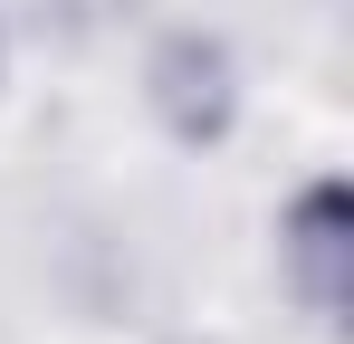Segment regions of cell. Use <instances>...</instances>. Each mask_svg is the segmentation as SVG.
I'll return each instance as SVG.
<instances>
[{
  "label": "cell",
  "instance_id": "cell-1",
  "mask_svg": "<svg viewBox=\"0 0 354 344\" xmlns=\"http://www.w3.org/2000/svg\"><path fill=\"white\" fill-rule=\"evenodd\" d=\"M278 287L316 325L345 316V287H354V220H345V182H306L288 211H278Z\"/></svg>",
  "mask_w": 354,
  "mask_h": 344
},
{
  "label": "cell",
  "instance_id": "cell-2",
  "mask_svg": "<svg viewBox=\"0 0 354 344\" xmlns=\"http://www.w3.org/2000/svg\"><path fill=\"white\" fill-rule=\"evenodd\" d=\"M163 106H173V134H221L230 124V57L211 39H182L163 57Z\"/></svg>",
  "mask_w": 354,
  "mask_h": 344
}]
</instances>
